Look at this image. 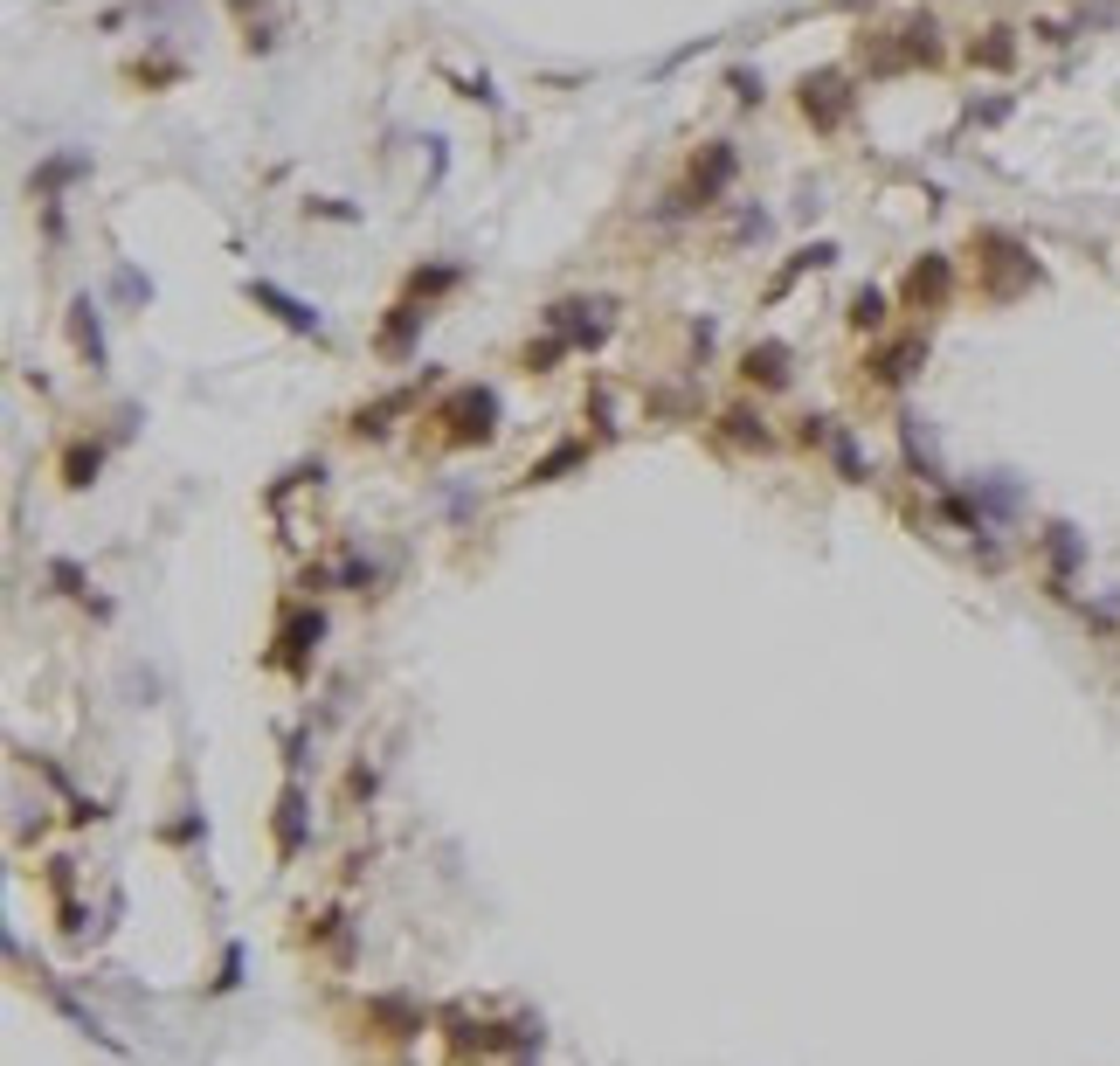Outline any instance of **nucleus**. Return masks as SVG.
<instances>
[{
  "instance_id": "f257e3e1",
  "label": "nucleus",
  "mask_w": 1120,
  "mask_h": 1066,
  "mask_svg": "<svg viewBox=\"0 0 1120 1066\" xmlns=\"http://www.w3.org/2000/svg\"><path fill=\"white\" fill-rule=\"evenodd\" d=\"M436 423H443V436H450L457 450L492 444V430H498V402H492V388H457V395L436 409Z\"/></svg>"
},
{
  "instance_id": "f03ea898",
  "label": "nucleus",
  "mask_w": 1120,
  "mask_h": 1066,
  "mask_svg": "<svg viewBox=\"0 0 1120 1066\" xmlns=\"http://www.w3.org/2000/svg\"><path fill=\"white\" fill-rule=\"evenodd\" d=\"M795 104H803V118L816 125V132H837L844 118H851L857 90H851V77H844V69H816V77H803V84H795Z\"/></svg>"
},
{
  "instance_id": "7ed1b4c3",
  "label": "nucleus",
  "mask_w": 1120,
  "mask_h": 1066,
  "mask_svg": "<svg viewBox=\"0 0 1120 1066\" xmlns=\"http://www.w3.org/2000/svg\"><path fill=\"white\" fill-rule=\"evenodd\" d=\"M948 291H955V264L940 250L913 257L907 278H899V305H907V312H934V305H948Z\"/></svg>"
},
{
  "instance_id": "20e7f679",
  "label": "nucleus",
  "mask_w": 1120,
  "mask_h": 1066,
  "mask_svg": "<svg viewBox=\"0 0 1120 1066\" xmlns=\"http://www.w3.org/2000/svg\"><path fill=\"white\" fill-rule=\"evenodd\" d=\"M733 167H741V152L726 146V139H712V146H706V152L692 160V194H699V208H706V201L720 194L726 181H733Z\"/></svg>"
},
{
  "instance_id": "39448f33",
  "label": "nucleus",
  "mask_w": 1120,
  "mask_h": 1066,
  "mask_svg": "<svg viewBox=\"0 0 1120 1066\" xmlns=\"http://www.w3.org/2000/svg\"><path fill=\"white\" fill-rule=\"evenodd\" d=\"M249 299L264 305V312H277L284 326H291V333H312V340L326 333V326H318V312H312V305H305V299H291V291H277V284H264V278L249 284Z\"/></svg>"
},
{
  "instance_id": "423d86ee",
  "label": "nucleus",
  "mask_w": 1120,
  "mask_h": 1066,
  "mask_svg": "<svg viewBox=\"0 0 1120 1066\" xmlns=\"http://www.w3.org/2000/svg\"><path fill=\"white\" fill-rule=\"evenodd\" d=\"M741 382H747V388H782V382H789V347H782V340L747 347V353H741Z\"/></svg>"
},
{
  "instance_id": "0eeeda50",
  "label": "nucleus",
  "mask_w": 1120,
  "mask_h": 1066,
  "mask_svg": "<svg viewBox=\"0 0 1120 1066\" xmlns=\"http://www.w3.org/2000/svg\"><path fill=\"white\" fill-rule=\"evenodd\" d=\"M927 361V340L913 333V340H892L886 353H872V382L878 388H899V382H913V367Z\"/></svg>"
},
{
  "instance_id": "6e6552de",
  "label": "nucleus",
  "mask_w": 1120,
  "mask_h": 1066,
  "mask_svg": "<svg viewBox=\"0 0 1120 1066\" xmlns=\"http://www.w3.org/2000/svg\"><path fill=\"white\" fill-rule=\"evenodd\" d=\"M69 340H77V353L90 367H104V333H98V305H90V299L69 305Z\"/></svg>"
},
{
  "instance_id": "1a4fd4ad",
  "label": "nucleus",
  "mask_w": 1120,
  "mask_h": 1066,
  "mask_svg": "<svg viewBox=\"0 0 1120 1066\" xmlns=\"http://www.w3.org/2000/svg\"><path fill=\"white\" fill-rule=\"evenodd\" d=\"M575 465H588V444H581V436H567V444L546 450L540 465H526V485H554L560 471H575Z\"/></svg>"
},
{
  "instance_id": "9d476101",
  "label": "nucleus",
  "mask_w": 1120,
  "mask_h": 1066,
  "mask_svg": "<svg viewBox=\"0 0 1120 1066\" xmlns=\"http://www.w3.org/2000/svg\"><path fill=\"white\" fill-rule=\"evenodd\" d=\"M409 402H415V388H401V395H388V402H374V409H360V416H353V436H388Z\"/></svg>"
},
{
  "instance_id": "9b49d317",
  "label": "nucleus",
  "mask_w": 1120,
  "mask_h": 1066,
  "mask_svg": "<svg viewBox=\"0 0 1120 1066\" xmlns=\"http://www.w3.org/2000/svg\"><path fill=\"white\" fill-rule=\"evenodd\" d=\"M720 423H726V436H733V444H754V450H768V444H774V430L761 423V409H747V402H741V409H726Z\"/></svg>"
},
{
  "instance_id": "f8f14e48",
  "label": "nucleus",
  "mask_w": 1120,
  "mask_h": 1066,
  "mask_svg": "<svg viewBox=\"0 0 1120 1066\" xmlns=\"http://www.w3.org/2000/svg\"><path fill=\"white\" fill-rule=\"evenodd\" d=\"M415 326H422V305H395V319L380 326V353H409V340H415Z\"/></svg>"
},
{
  "instance_id": "ddd939ff",
  "label": "nucleus",
  "mask_w": 1120,
  "mask_h": 1066,
  "mask_svg": "<svg viewBox=\"0 0 1120 1066\" xmlns=\"http://www.w3.org/2000/svg\"><path fill=\"white\" fill-rule=\"evenodd\" d=\"M1010 56H1017L1010 28H989L982 42H969V63H975V69H1010Z\"/></svg>"
},
{
  "instance_id": "4468645a",
  "label": "nucleus",
  "mask_w": 1120,
  "mask_h": 1066,
  "mask_svg": "<svg viewBox=\"0 0 1120 1066\" xmlns=\"http://www.w3.org/2000/svg\"><path fill=\"white\" fill-rule=\"evenodd\" d=\"M98 465H104L98 444H69V450H63V485H77V492H83V485L98 478Z\"/></svg>"
},
{
  "instance_id": "2eb2a0df",
  "label": "nucleus",
  "mask_w": 1120,
  "mask_h": 1066,
  "mask_svg": "<svg viewBox=\"0 0 1120 1066\" xmlns=\"http://www.w3.org/2000/svg\"><path fill=\"white\" fill-rule=\"evenodd\" d=\"M844 319H851L857 333H878V326H886V299L865 284V291H851V312H844Z\"/></svg>"
},
{
  "instance_id": "dca6fc26",
  "label": "nucleus",
  "mask_w": 1120,
  "mask_h": 1066,
  "mask_svg": "<svg viewBox=\"0 0 1120 1066\" xmlns=\"http://www.w3.org/2000/svg\"><path fill=\"white\" fill-rule=\"evenodd\" d=\"M450 284H457V264H429V270H415L409 278V299H436V291H450Z\"/></svg>"
},
{
  "instance_id": "f3484780",
  "label": "nucleus",
  "mask_w": 1120,
  "mask_h": 1066,
  "mask_svg": "<svg viewBox=\"0 0 1120 1066\" xmlns=\"http://www.w3.org/2000/svg\"><path fill=\"white\" fill-rule=\"evenodd\" d=\"M318 631H326V623H318V610H305V617H291V623H284V658H297V651H305V644H318Z\"/></svg>"
},
{
  "instance_id": "a211bd4d",
  "label": "nucleus",
  "mask_w": 1120,
  "mask_h": 1066,
  "mask_svg": "<svg viewBox=\"0 0 1120 1066\" xmlns=\"http://www.w3.org/2000/svg\"><path fill=\"white\" fill-rule=\"evenodd\" d=\"M297 811H305V797H297V790H284V803H277V845H284V852H297Z\"/></svg>"
},
{
  "instance_id": "6ab92c4d",
  "label": "nucleus",
  "mask_w": 1120,
  "mask_h": 1066,
  "mask_svg": "<svg viewBox=\"0 0 1120 1066\" xmlns=\"http://www.w3.org/2000/svg\"><path fill=\"white\" fill-rule=\"evenodd\" d=\"M837 471L844 478H865V450H857L851 436H837Z\"/></svg>"
},
{
  "instance_id": "aec40b11",
  "label": "nucleus",
  "mask_w": 1120,
  "mask_h": 1066,
  "mask_svg": "<svg viewBox=\"0 0 1120 1066\" xmlns=\"http://www.w3.org/2000/svg\"><path fill=\"white\" fill-rule=\"evenodd\" d=\"M733 98H747V104H761V77H754V69H733Z\"/></svg>"
},
{
  "instance_id": "412c9836",
  "label": "nucleus",
  "mask_w": 1120,
  "mask_h": 1066,
  "mask_svg": "<svg viewBox=\"0 0 1120 1066\" xmlns=\"http://www.w3.org/2000/svg\"><path fill=\"white\" fill-rule=\"evenodd\" d=\"M824 423H830V416H803V423H795V444H824V436H830Z\"/></svg>"
}]
</instances>
